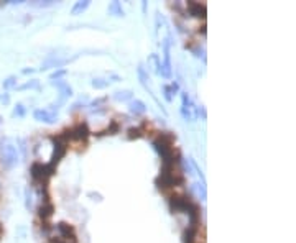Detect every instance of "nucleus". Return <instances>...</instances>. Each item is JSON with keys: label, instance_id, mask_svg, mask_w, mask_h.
Returning a JSON list of instances; mask_svg holds the SVG:
<instances>
[{"label": "nucleus", "instance_id": "obj_11", "mask_svg": "<svg viewBox=\"0 0 296 243\" xmlns=\"http://www.w3.org/2000/svg\"><path fill=\"white\" fill-rule=\"evenodd\" d=\"M145 110H147V107H145V104H143L142 100H133L130 104V112H132V114L140 115V114H145Z\"/></svg>", "mask_w": 296, "mask_h": 243}, {"label": "nucleus", "instance_id": "obj_17", "mask_svg": "<svg viewBox=\"0 0 296 243\" xmlns=\"http://www.w3.org/2000/svg\"><path fill=\"white\" fill-rule=\"evenodd\" d=\"M92 86L96 87V89H104V87L109 86V81H104V79H94L92 81Z\"/></svg>", "mask_w": 296, "mask_h": 243}, {"label": "nucleus", "instance_id": "obj_3", "mask_svg": "<svg viewBox=\"0 0 296 243\" xmlns=\"http://www.w3.org/2000/svg\"><path fill=\"white\" fill-rule=\"evenodd\" d=\"M56 168H53L51 164H43V163H33L32 164V169H30V174H32L33 181L38 182V184H44L46 186L48 179L53 176Z\"/></svg>", "mask_w": 296, "mask_h": 243}, {"label": "nucleus", "instance_id": "obj_14", "mask_svg": "<svg viewBox=\"0 0 296 243\" xmlns=\"http://www.w3.org/2000/svg\"><path fill=\"white\" fill-rule=\"evenodd\" d=\"M118 130H120V125H118L117 122H111V127H109L106 132H102L101 135H115Z\"/></svg>", "mask_w": 296, "mask_h": 243}, {"label": "nucleus", "instance_id": "obj_10", "mask_svg": "<svg viewBox=\"0 0 296 243\" xmlns=\"http://www.w3.org/2000/svg\"><path fill=\"white\" fill-rule=\"evenodd\" d=\"M53 212H54V206L49 201H44L43 206L39 207V217H41L43 220H48V218H51Z\"/></svg>", "mask_w": 296, "mask_h": 243}, {"label": "nucleus", "instance_id": "obj_19", "mask_svg": "<svg viewBox=\"0 0 296 243\" xmlns=\"http://www.w3.org/2000/svg\"><path fill=\"white\" fill-rule=\"evenodd\" d=\"M32 89V87H35V89H37L38 87V81H32V82H27V84H23L22 87H20V89Z\"/></svg>", "mask_w": 296, "mask_h": 243}, {"label": "nucleus", "instance_id": "obj_12", "mask_svg": "<svg viewBox=\"0 0 296 243\" xmlns=\"http://www.w3.org/2000/svg\"><path fill=\"white\" fill-rule=\"evenodd\" d=\"M109 13H112L115 17H123V8L118 2H111L109 3Z\"/></svg>", "mask_w": 296, "mask_h": 243}, {"label": "nucleus", "instance_id": "obj_4", "mask_svg": "<svg viewBox=\"0 0 296 243\" xmlns=\"http://www.w3.org/2000/svg\"><path fill=\"white\" fill-rule=\"evenodd\" d=\"M171 211L173 212H189V209L192 207V202L185 196H173L170 201Z\"/></svg>", "mask_w": 296, "mask_h": 243}, {"label": "nucleus", "instance_id": "obj_7", "mask_svg": "<svg viewBox=\"0 0 296 243\" xmlns=\"http://www.w3.org/2000/svg\"><path fill=\"white\" fill-rule=\"evenodd\" d=\"M56 228L59 230V233H61V238H64V240H69L73 243H77V238H76V232H74V228L69 225V223L66 222H59Z\"/></svg>", "mask_w": 296, "mask_h": 243}, {"label": "nucleus", "instance_id": "obj_18", "mask_svg": "<svg viewBox=\"0 0 296 243\" xmlns=\"http://www.w3.org/2000/svg\"><path fill=\"white\" fill-rule=\"evenodd\" d=\"M13 115H18V117H23V115H25V109H23V105H22V104H18L17 107H15Z\"/></svg>", "mask_w": 296, "mask_h": 243}, {"label": "nucleus", "instance_id": "obj_1", "mask_svg": "<svg viewBox=\"0 0 296 243\" xmlns=\"http://www.w3.org/2000/svg\"><path fill=\"white\" fill-rule=\"evenodd\" d=\"M175 142H176L175 135L170 132H163L153 140V147H155L156 152L161 154L163 163L178 161V159H175V153H178V152H175Z\"/></svg>", "mask_w": 296, "mask_h": 243}, {"label": "nucleus", "instance_id": "obj_20", "mask_svg": "<svg viewBox=\"0 0 296 243\" xmlns=\"http://www.w3.org/2000/svg\"><path fill=\"white\" fill-rule=\"evenodd\" d=\"M64 72H66V71H59V72H54V74L51 76V79H58V77L64 76Z\"/></svg>", "mask_w": 296, "mask_h": 243}, {"label": "nucleus", "instance_id": "obj_13", "mask_svg": "<svg viewBox=\"0 0 296 243\" xmlns=\"http://www.w3.org/2000/svg\"><path fill=\"white\" fill-rule=\"evenodd\" d=\"M91 5V2H76V5L73 7V15H79V13H82L86 8Z\"/></svg>", "mask_w": 296, "mask_h": 243}, {"label": "nucleus", "instance_id": "obj_5", "mask_svg": "<svg viewBox=\"0 0 296 243\" xmlns=\"http://www.w3.org/2000/svg\"><path fill=\"white\" fill-rule=\"evenodd\" d=\"M68 133H69V140H77V142H84V143H86V140H87L89 133H91V132H89L87 125L81 122V123H77L76 127L69 128Z\"/></svg>", "mask_w": 296, "mask_h": 243}, {"label": "nucleus", "instance_id": "obj_6", "mask_svg": "<svg viewBox=\"0 0 296 243\" xmlns=\"http://www.w3.org/2000/svg\"><path fill=\"white\" fill-rule=\"evenodd\" d=\"M181 99H183V102H181V104H183L181 114H183V117H185V120H194V117H196V114H194V105H192L189 95H187L186 92H183Z\"/></svg>", "mask_w": 296, "mask_h": 243}, {"label": "nucleus", "instance_id": "obj_8", "mask_svg": "<svg viewBox=\"0 0 296 243\" xmlns=\"http://www.w3.org/2000/svg\"><path fill=\"white\" fill-rule=\"evenodd\" d=\"M187 12H189L192 17L206 18V3H199V2H187Z\"/></svg>", "mask_w": 296, "mask_h": 243}, {"label": "nucleus", "instance_id": "obj_15", "mask_svg": "<svg viewBox=\"0 0 296 243\" xmlns=\"http://www.w3.org/2000/svg\"><path fill=\"white\" fill-rule=\"evenodd\" d=\"M115 99L117 100H128V99H132V92L130 91H118V92H115Z\"/></svg>", "mask_w": 296, "mask_h": 243}, {"label": "nucleus", "instance_id": "obj_16", "mask_svg": "<svg viewBox=\"0 0 296 243\" xmlns=\"http://www.w3.org/2000/svg\"><path fill=\"white\" fill-rule=\"evenodd\" d=\"M17 86V77L15 76H10L7 81H3V89H7V91H10L12 87H15Z\"/></svg>", "mask_w": 296, "mask_h": 243}, {"label": "nucleus", "instance_id": "obj_9", "mask_svg": "<svg viewBox=\"0 0 296 243\" xmlns=\"http://www.w3.org/2000/svg\"><path fill=\"white\" fill-rule=\"evenodd\" d=\"M33 117L39 122H46V123H53L54 120H56V114L54 112H49V110H35L33 112Z\"/></svg>", "mask_w": 296, "mask_h": 243}, {"label": "nucleus", "instance_id": "obj_21", "mask_svg": "<svg viewBox=\"0 0 296 243\" xmlns=\"http://www.w3.org/2000/svg\"><path fill=\"white\" fill-rule=\"evenodd\" d=\"M0 123H2V119H0Z\"/></svg>", "mask_w": 296, "mask_h": 243}, {"label": "nucleus", "instance_id": "obj_22", "mask_svg": "<svg viewBox=\"0 0 296 243\" xmlns=\"http://www.w3.org/2000/svg\"><path fill=\"white\" fill-rule=\"evenodd\" d=\"M0 100H2V95H0Z\"/></svg>", "mask_w": 296, "mask_h": 243}, {"label": "nucleus", "instance_id": "obj_2", "mask_svg": "<svg viewBox=\"0 0 296 243\" xmlns=\"http://www.w3.org/2000/svg\"><path fill=\"white\" fill-rule=\"evenodd\" d=\"M0 158H2V163L5 168H13L15 164L18 163V153H17V147L12 143V140L5 138L0 142Z\"/></svg>", "mask_w": 296, "mask_h": 243}]
</instances>
